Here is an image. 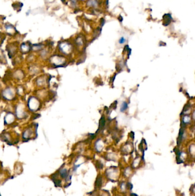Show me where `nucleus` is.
I'll return each instance as SVG.
<instances>
[{"label": "nucleus", "instance_id": "obj_1", "mask_svg": "<svg viewBox=\"0 0 195 196\" xmlns=\"http://www.w3.org/2000/svg\"><path fill=\"white\" fill-rule=\"evenodd\" d=\"M105 174L106 178L112 182H116L119 177V171L116 167H111L106 169Z\"/></svg>", "mask_w": 195, "mask_h": 196}, {"label": "nucleus", "instance_id": "obj_2", "mask_svg": "<svg viewBox=\"0 0 195 196\" xmlns=\"http://www.w3.org/2000/svg\"><path fill=\"white\" fill-rule=\"evenodd\" d=\"M58 172L59 173V176L65 180L66 182H69V181H70L72 175L69 174V171L66 169L63 168V166H61V168L59 169Z\"/></svg>", "mask_w": 195, "mask_h": 196}, {"label": "nucleus", "instance_id": "obj_3", "mask_svg": "<svg viewBox=\"0 0 195 196\" xmlns=\"http://www.w3.org/2000/svg\"><path fill=\"white\" fill-rule=\"evenodd\" d=\"M40 103L38 101L35 97H31L28 101V107L29 108L31 111L37 110L39 107Z\"/></svg>", "mask_w": 195, "mask_h": 196}, {"label": "nucleus", "instance_id": "obj_4", "mask_svg": "<svg viewBox=\"0 0 195 196\" xmlns=\"http://www.w3.org/2000/svg\"><path fill=\"white\" fill-rule=\"evenodd\" d=\"M59 176H59L58 172L57 171L55 173L52 174L51 176L50 177L56 188H61L62 186V181L61 180L58 178Z\"/></svg>", "mask_w": 195, "mask_h": 196}, {"label": "nucleus", "instance_id": "obj_5", "mask_svg": "<svg viewBox=\"0 0 195 196\" xmlns=\"http://www.w3.org/2000/svg\"><path fill=\"white\" fill-rule=\"evenodd\" d=\"M102 177L100 175L97 177L96 180L94 183V187L96 189H99L102 187Z\"/></svg>", "mask_w": 195, "mask_h": 196}, {"label": "nucleus", "instance_id": "obj_6", "mask_svg": "<svg viewBox=\"0 0 195 196\" xmlns=\"http://www.w3.org/2000/svg\"><path fill=\"white\" fill-rule=\"evenodd\" d=\"M3 95H4V97H5V99L8 100H10L12 99V97L14 95L13 91L9 88L5 90L4 91V93H3Z\"/></svg>", "mask_w": 195, "mask_h": 196}, {"label": "nucleus", "instance_id": "obj_7", "mask_svg": "<svg viewBox=\"0 0 195 196\" xmlns=\"http://www.w3.org/2000/svg\"><path fill=\"white\" fill-rule=\"evenodd\" d=\"M13 119H14V117H13V114H8L7 115H6V117L4 119L5 123V124H9V120H10V123H11L13 122Z\"/></svg>", "mask_w": 195, "mask_h": 196}, {"label": "nucleus", "instance_id": "obj_8", "mask_svg": "<svg viewBox=\"0 0 195 196\" xmlns=\"http://www.w3.org/2000/svg\"><path fill=\"white\" fill-rule=\"evenodd\" d=\"M140 163V157H137L135 159L133 162L132 163V168H133V169L137 168L138 167V166H139Z\"/></svg>", "mask_w": 195, "mask_h": 196}, {"label": "nucleus", "instance_id": "obj_9", "mask_svg": "<svg viewBox=\"0 0 195 196\" xmlns=\"http://www.w3.org/2000/svg\"><path fill=\"white\" fill-rule=\"evenodd\" d=\"M96 150H97V151H98V152H100V151H101V150H102V148H103V144L101 142V141H97V142L96 143Z\"/></svg>", "mask_w": 195, "mask_h": 196}, {"label": "nucleus", "instance_id": "obj_10", "mask_svg": "<svg viewBox=\"0 0 195 196\" xmlns=\"http://www.w3.org/2000/svg\"><path fill=\"white\" fill-rule=\"evenodd\" d=\"M191 117H190V116L185 115L182 119V121H181L182 124H184V125H185V124H188L191 122Z\"/></svg>", "mask_w": 195, "mask_h": 196}, {"label": "nucleus", "instance_id": "obj_11", "mask_svg": "<svg viewBox=\"0 0 195 196\" xmlns=\"http://www.w3.org/2000/svg\"><path fill=\"white\" fill-rule=\"evenodd\" d=\"M132 150V147L130 145H126L123 148V151L124 153H129Z\"/></svg>", "mask_w": 195, "mask_h": 196}, {"label": "nucleus", "instance_id": "obj_12", "mask_svg": "<svg viewBox=\"0 0 195 196\" xmlns=\"http://www.w3.org/2000/svg\"><path fill=\"white\" fill-rule=\"evenodd\" d=\"M127 108H128V104H127L126 102H123L121 106V108H120L121 112H124L127 109Z\"/></svg>", "mask_w": 195, "mask_h": 196}, {"label": "nucleus", "instance_id": "obj_13", "mask_svg": "<svg viewBox=\"0 0 195 196\" xmlns=\"http://www.w3.org/2000/svg\"><path fill=\"white\" fill-rule=\"evenodd\" d=\"M124 175H125V177H129V176H130V175L131 174V169H130L129 168H128L127 169H125V171H124Z\"/></svg>", "mask_w": 195, "mask_h": 196}, {"label": "nucleus", "instance_id": "obj_14", "mask_svg": "<svg viewBox=\"0 0 195 196\" xmlns=\"http://www.w3.org/2000/svg\"><path fill=\"white\" fill-rule=\"evenodd\" d=\"M190 152L192 155L195 156V146L194 145H191L190 149Z\"/></svg>", "mask_w": 195, "mask_h": 196}, {"label": "nucleus", "instance_id": "obj_15", "mask_svg": "<svg viewBox=\"0 0 195 196\" xmlns=\"http://www.w3.org/2000/svg\"><path fill=\"white\" fill-rule=\"evenodd\" d=\"M105 125V119L104 117H102L101 119H100V128L102 129V127H104Z\"/></svg>", "mask_w": 195, "mask_h": 196}, {"label": "nucleus", "instance_id": "obj_16", "mask_svg": "<svg viewBox=\"0 0 195 196\" xmlns=\"http://www.w3.org/2000/svg\"><path fill=\"white\" fill-rule=\"evenodd\" d=\"M125 39H124V38L123 37H122V38H121V39L120 40V41H119V43H120V44H123V43H125Z\"/></svg>", "mask_w": 195, "mask_h": 196}, {"label": "nucleus", "instance_id": "obj_17", "mask_svg": "<svg viewBox=\"0 0 195 196\" xmlns=\"http://www.w3.org/2000/svg\"><path fill=\"white\" fill-rule=\"evenodd\" d=\"M193 118L195 119V111H194V112H193Z\"/></svg>", "mask_w": 195, "mask_h": 196}]
</instances>
